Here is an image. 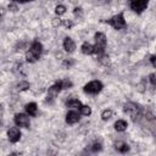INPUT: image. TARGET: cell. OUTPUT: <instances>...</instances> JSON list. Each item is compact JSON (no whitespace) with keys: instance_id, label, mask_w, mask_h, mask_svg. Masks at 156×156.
<instances>
[{"instance_id":"1","label":"cell","mask_w":156,"mask_h":156,"mask_svg":"<svg viewBox=\"0 0 156 156\" xmlns=\"http://www.w3.org/2000/svg\"><path fill=\"white\" fill-rule=\"evenodd\" d=\"M41 52H43V45L39 40H34L33 44L30 45L29 50L26 52V60L30 63L35 62L37 60H39V57L41 56Z\"/></svg>"},{"instance_id":"2","label":"cell","mask_w":156,"mask_h":156,"mask_svg":"<svg viewBox=\"0 0 156 156\" xmlns=\"http://www.w3.org/2000/svg\"><path fill=\"white\" fill-rule=\"evenodd\" d=\"M123 111H124V113H127L133 121L139 119L140 117H143V113H144L143 107H141L139 104H135V102H127V104H124Z\"/></svg>"},{"instance_id":"3","label":"cell","mask_w":156,"mask_h":156,"mask_svg":"<svg viewBox=\"0 0 156 156\" xmlns=\"http://www.w3.org/2000/svg\"><path fill=\"white\" fill-rule=\"evenodd\" d=\"M94 39H95V45H93L94 46V54L99 57V56H101V55L105 54L106 43H107L106 35L104 33H101V32H98V33H95Z\"/></svg>"},{"instance_id":"4","label":"cell","mask_w":156,"mask_h":156,"mask_svg":"<svg viewBox=\"0 0 156 156\" xmlns=\"http://www.w3.org/2000/svg\"><path fill=\"white\" fill-rule=\"evenodd\" d=\"M105 23L110 24L113 29H123L127 27V23H126V20H124V16L123 13H118V15H115L113 17L108 18V20H105L104 21Z\"/></svg>"},{"instance_id":"5","label":"cell","mask_w":156,"mask_h":156,"mask_svg":"<svg viewBox=\"0 0 156 156\" xmlns=\"http://www.w3.org/2000/svg\"><path fill=\"white\" fill-rule=\"evenodd\" d=\"M102 88H104V85L100 80H91V82H89L88 84L84 85V91L87 94L95 95V94H99L102 90Z\"/></svg>"},{"instance_id":"6","label":"cell","mask_w":156,"mask_h":156,"mask_svg":"<svg viewBox=\"0 0 156 156\" xmlns=\"http://www.w3.org/2000/svg\"><path fill=\"white\" fill-rule=\"evenodd\" d=\"M147 5H149V0H130L129 2L130 9L136 13H141L144 10H146Z\"/></svg>"},{"instance_id":"7","label":"cell","mask_w":156,"mask_h":156,"mask_svg":"<svg viewBox=\"0 0 156 156\" xmlns=\"http://www.w3.org/2000/svg\"><path fill=\"white\" fill-rule=\"evenodd\" d=\"M15 124L17 127H23V128H29L30 126V119L29 116L26 113H17L15 116Z\"/></svg>"},{"instance_id":"8","label":"cell","mask_w":156,"mask_h":156,"mask_svg":"<svg viewBox=\"0 0 156 156\" xmlns=\"http://www.w3.org/2000/svg\"><path fill=\"white\" fill-rule=\"evenodd\" d=\"M62 90V88H61V84H60V82L57 80L54 85H51L50 88H49V90H48V101L49 102H52L55 99H56V96L58 95V93Z\"/></svg>"},{"instance_id":"9","label":"cell","mask_w":156,"mask_h":156,"mask_svg":"<svg viewBox=\"0 0 156 156\" xmlns=\"http://www.w3.org/2000/svg\"><path fill=\"white\" fill-rule=\"evenodd\" d=\"M7 138L11 143H17L21 139V132L17 127H12L7 130Z\"/></svg>"},{"instance_id":"10","label":"cell","mask_w":156,"mask_h":156,"mask_svg":"<svg viewBox=\"0 0 156 156\" xmlns=\"http://www.w3.org/2000/svg\"><path fill=\"white\" fill-rule=\"evenodd\" d=\"M80 118V113L77 112V111H69L67 115H66V123L68 124H74L79 121Z\"/></svg>"},{"instance_id":"11","label":"cell","mask_w":156,"mask_h":156,"mask_svg":"<svg viewBox=\"0 0 156 156\" xmlns=\"http://www.w3.org/2000/svg\"><path fill=\"white\" fill-rule=\"evenodd\" d=\"M63 49L67 51V52H73L74 49H76V43L73 41V39L71 38H65L63 40Z\"/></svg>"},{"instance_id":"12","label":"cell","mask_w":156,"mask_h":156,"mask_svg":"<svg viewBox=\"0 0 156 156\" xmlns=\"http://www.w3.org/2000/svg\"><path fill=\"white\" fill-rule=\"evenodd\" d=\"M24 110H26V112H27V115L28 116H35L37 115V111H38V107H37V104L35 102H29V104H27L26 106H24Z\"/></svg>"},{"instance_id":"13","label":"cell","mask_w":156,"mask_h":156,"mask_svg":"<svg viewBox=\"0 0 156 156\" xmlns=\"http://www.w3.org/2000/svg\"><path fill=\"white\" fill-rule=\"evenodd\" d=\"M115 149L121 154H126V152L129 151V145L127 143H124V141H117L115 144Z\"/></svg>"},{"instance_id":"14","label":"cell","mask_w":156,"mask_h":156,"mask_svg":"<svg viewBox=\"0 0 156 156\" xmlns=\"http://www.w3.org/2000/svg\"><path fill=\"white\" fill-rule=\"evenodd\" d=\"M80 49H82V52L84 55H91V54H94V46L90 43H88V41L83 43V45H82Z\"/></svg>"},{"instance_id":"15","label":"cell","mask_w":156,"mask_h":156,"mask_svg":"<svg viewBox=\"0 0 156 156\" xmlns=\"http://www.w3.org/2000/svg\"><path fill=\"white\" fill-rule=\"evenodd\" d=\"M66 106L71 108H79L82 106V102L78 99H69L66 101Z\"/></svg>"},{"instance_id":"16","label":"cell","mask_w":156,"mask_h":156,"mask_svg":"<svg viewBox=\"0 0 156 156\" xmlns=\"http://www.w3.org/2000/svg\"><path fill=\"white\" fill-rule=\"evenodd\" d=\"M127 127H128V124H127V122L123 121V119H118V121L115 123V129H116L117 132H124V130L127 129Z\"/></svg>"},{"instance_id":"17","label":"cell","mask_w":156,"mask_h":156,"mask_svg":"<svg viewBox=\"0 0 156 156\" xmlns=\"http://www.w3.org/2000/svg\"><path fill=\"white\" fill-rule=\"evenodd\" d=\"M29 87H30V84L27 82V80H21L17 85H16V88H17V90H20V91H23V90H27V89H29Z\"/></svg>"},{"instance_id":"18","label":"cell","mask_w":156,"mask_h":156,"mask_svg":"<svg viewBox=\"0 0 156 156\" xmlns=\"http://www.w3.org/2000/svg\"><path fill=\"white\" fill-rule=\"evenodd\" d=\"M58 82H60V84H61V88H62V89H69V88H72V85H73V83H72L68 78L61 79V80H58Z\"/></svg>"},{"instance_id":"19","label":"cell","mask_w":156,"mask_h":156,"mask_svg":"<svg viewBox=\"0 0 156 156\" xmlns=\"http://www.w3.org/2000/svg\"><path fill=\"white\" fill-rule=\"evenodd\" d=\"M79 113L80 115H84V116H89L91 113V108L89 106H87V105H82L79 107Z\"/></svg>"},{"instance_id":"20","label":"cell","mask_w":156,"mask_h":156,"mask_svg":"<svg viewBox=\"0 0 156 156\" xmlns=\"http://www.w3.org/2000/svg\"><path fill=\"white\" fill-rule=\"evenodd\" d=\"M101 143H99V141H95V143H93L91 144V146H90V151H93V152H99V151H101Z\"/></svg>"},{"instance_id":"21","label":"cell","mask_w":156,"mask_h":156,"mask_svg":"<svg viewBox=\"0 0 156 156\" xmlns=\"http://www.w3.org/2000/svg\"><path fill=\"white\" fill-rule=\"evenodd\" d=\"M112 117V110H105L102 113H101V118L102 121H107Z\"/></svg>"},{"instance_id":"22","label":"cell","mask_w":156,"mask_h":156,"mask_svg":"<svg viewBox=\"0 0 156 156\" xmlns=\"http://www.w3.org/2000/svg\"><path fill=\"white\" fill-rule=\"evenodd\" d=\"M66 12V7L63 6V5H57L56 7H55V13L57 15V16H61V15H63Z\"/></svg>"},{"instance_id":"23","label":"cell","mask_w":156,"mask_h":156,"mask_svg":"<svg viewBox=\"0 0 156 156\" xmlns=\"http://www.w3.org/2000/svg\"><path fill=\"white\" fill-rule=\"evenodd\" d=\"M61 26H65L66 28H72L73 27V22L71 21V20H62L61 21Z\"/></svg>"},{"instance_id":"24","label":"cell","mask_w":156,"mask_h":156,"mask_svg":"<svg viewBox=\"0 0 156 156\" xmlns=\"http://www.w3.org/2000/svg\"><path fill=\"white\" fill-rule=\"evenodd\" d=\"M73 13H74V16H76V17H79V18H82V17H83V10H82L80 7H74Z\"/></svg>"},{"instance_id":"25","label":"cell","mask_w":156,"mask_h":156,"mask_svg":"<svg viewBox=\"0 0 156 156\" xmlns=\"http://www.w3.org/2000/svg\"><path fill=\"white\" fill-rule=\"evenodd\" d=\"M9 10L10 11H12V12H16L17 10H18V7H17V5H16V2H11V4H9Z\"/></svg>"},{"instance_id":"26","label":"cell","mask_w":156,"mask_h":156,"mask_svg":"<svg viewBox=\"0 0 156 156\" xmlns=\"http://www.w3.org/2000/svg\"><path fill=\"white\" fill-rule=\"evenodd\" d=\"M73 63H74V61H73V60H71V58H68V60H65V61H63V66H65L66 68H69Z\"/></svg>"},{"instance_id":"27","label":"cell","mask_w":156,"mask_h":156,"mask_svg":"<svg viewBox=\"0 0 156 156\" xmlns=\"http://www.w3.org/2000/svg\"><path fill=\"white\" fill-rule=\"evenodd\" d=\"M149 80H150V83H151V85H152V87H155V85H156V78H155V73H151V74L149 76Z\"/></svg>"},{"instance_id":"28","label":"cell","mask_w":156,"mask_h":156,"mask_svg":"<svg viewBox=\"0 0 156 156\" xmlns=\"http://www.w3.org/2000/svg\"><path fill=\"white\" fill-rule=\"evenodd\" d=\"M2 119H4V106L0 104V126L2 124Z\"/></svg>"},{"instance_id":"29","label":"cell","mask_w":156,"mask_h":156,"mask_svg":"<svg viewBox=\"0 0 156 156\" xmlns=\"http://www.w3.org/2000/svg\"><path fill=\"white\" fill-rule=\"evenodd\" d=\"M61 21H62V20H60V18L56 17V18L52 20V24H54L55 27H58V26H61Z\"/></svg>"},{"instance_id":"30","label":"cell","mask_w":156,"mask_h":156,"mask_svg":"<svg viewBox=\"0 0 156 156\" xmlns=\"http://www.w3.org/2000/svg\"><path fill=\"white\" fill-rule=\"evenodd\" d=\"M150 62H151L152 67H156V56L155 55H151L150 56Z\"/></svg>"},{"instance_id":"31","label":"cell","mask_w":156,"mask_h":156,"mask_svg":"<svg viewBox=\"0 0 156 156\" xmlns=\"http://www.w3.org/2000/svg\"><path fill=\"white\" fill-rule=\"evenodd\" d=\"M12 1H13V2H16V4H17V2L23 4V2H26V1H28V0H12Z\"/></svg>"},{"instance_id":"32","label":"cell","mask_w":156,"mask_h":156,"mask_svg":"<svg viewBox=\"0 0 156 156\" xmlns=\"http://www.w3.org/2000/svg\"><path fill=\"white\" fill-rule=\"evenodd\" d=\"M69 1H71V2H73V4H74V2H77V1H78V0H69Z\"/></svg>"},{"instance_id":"33","label":"cell","mask_w":156,"mask_h":156,"mask_svg":"<svg viewBox=\"0 0 156 156\" xmlns=\"http://www.w3.org/2000/svg\"><path fill=\"white\" fill-rule=\"evenodd\" d=\"M1 18H2V15H0V21H1Z\"/></svg>"},{"instance_id":"34","label":"cell","mask_w":156,"mask_h":156,"mask_svg":"<svg viewBox=\"0 0 156 156\" xmlns=\"http://www.w3.org/2000/svg\"><path fill=\"white\" fill-rule=\"evenodd\" d=\"M54 1H60V0H54Z\"/></svg>"},{"instance_id":"35","label":"cell","mask_w":156,"mask_h":156,"mask_svg":"<svg viewBox=\"0 0 156 156\" xmlns=\"http://www.w3.org/2000/svg\"><path fill=\"white\" fill-rule=\"evenodd\" d=\"M28 1H34V0H28Z\"/></svg>"}]
</instances>
